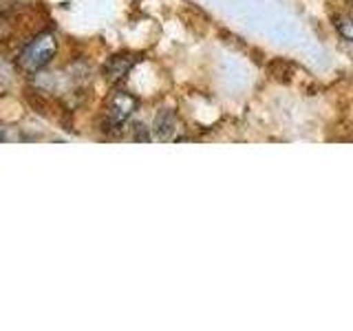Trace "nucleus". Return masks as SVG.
I'll list each match as a JSON object with an SVG mask.
<instances>
[{"label": "nucleus", "mask_w": 353, "mask_h": 331, "mask_svg": "<svg viewBox=\"0 0 353 331\" xmlns=\"http://www.w3.org/2000/svg\"><path fill=\"white\" fill-rule=\"evenodd\" d=\"M55 51H58V40H55L53 33H40V36L20 53L18 66L27 73H36L53 60Z\"/></svg>", "instance_id": "1"}, {"label": "nucleus", "mask_w": 353, "mask_h": 331, "mask_svg": "<svg viewBox=\"0 0 353 331\" xmlns=\"http://www.w3.org/2000/svg\"><path fill=\"white\" fill-rule=\"evenodd\" d=\"M137 97L135 95H130L126 91H115L113 95H110L108 99V104H106V117L110 124H124V121L135 113L137 110Z\"/></svg>", "instance_id": "2"}, {"label": "nucleus", "mask_w": 353, "mask_h": 331, "mask_svg": "<svg viewBox=\"0 0 353 331\" xmlns=\"http://www.w3.org/2000/svg\"><path fill=\"white\" fill-rule=\"evenodd\" d=\"M132 64H135V58H132V55H113V58L104 64V77L110 84H117L128 75Z\"/></svg>", "instance_id": "3"}, {"label": "nucleus", "mask_w": 353, "mask_h": 331, "mask_svg": "<svg viewBox=\"0 0 353 331\" xmlns=\"http://www.w3.org/2000/svg\"><path fill=\"white\" fill-rule=\"evenodd\" d=\"M174 130H176V115L174 110L170 108H163L154 117V135H157L159 141H170L174 137Z\"/></svg>", "instance_id": "4"}, {"label": "nucleus", "mask_w": 353, "mask_h": 331, "mask_svg": "<svg viewBox=\"0 0 353 331\" xmlns=\"http://www.w3.org/2000/svg\"><path fill=\"white\" fill-rule=\"evenodd\" d=\"M268 71H270V75L274 77L276 82L287 84V82H292L294 64H292V62H287V60H283V58H274V60L268 64Z\"/></svg>", "instance_id": "5"}, {"label": "nucleus", "mask_w": 353, "mask_h": 331, "mask_svg": "<svg viewBox=\"0 0 353 331\" xmlns=\"http://www.w3.org/2000/svg\"><path fill=\"white\" fill-rule=\"evenodd\" d=\"M338 31H340V36L353 42V20H345V22H338Z\"/></svg>", "instance_id": "6"}, {"label": "nucleus", "mask_w": 353, "mask_h": 331, "mask_svg": "<svg viewBox=\"0 0 353 331\" xmlns=\"http://www.w3.org/2000/svg\"><path fill=\"white\" fill-rule=\"evenodd\" d=\"M132 130H135V135H132V139H135V141H148L150 139L148 130L143 124H135V128H132Z\"/></svg>", "instance_id": "7"}, {"label": "nucleus", "mask_w": 353, "mask_h": 331, "mask_svg": "<svg viewBox=\"0 0 353 331\" xmlns=\"http://www.w3.org/2000/svg\"><path fill=\"white\" fill-rule=\"evenodd\" d=\"M221 36H223L225 40V44H230V47H236V49H241L243 47V42H241V38L239 36H232V33H228V31H221Z\"/></svg>", "instance_id": "8"}, {"label": "nucleus", "mask_w": 353, "mask_h": 331, "mask_svg": "<svg viewBox=\"0 0 353 331\" xmlns=\"http://www.w3.org/2000/svg\"><path fill=\"white\" fill-rule=\"evenodd\" d=\"M0 139H3V135H0Z\"/></svg>", "instance_id": "9"}]
</instances>
